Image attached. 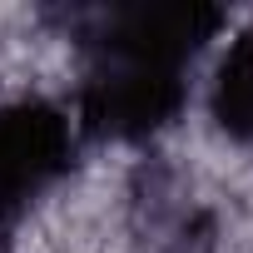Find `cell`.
Wrapping results in <instances>:
<instances>
[{
    "mask_svg": "<svg viewBox=\"0 0 253 253\" xmlns=\"http://www.w3.org/2000/svg\"><path fill=\"white\" fill-rule=\"evenodd\" d=\"M75 129L80 124L50 99L25 94L0 104V228L70 174Z\"/></svg>",
    "mask_w": 253,
    "mask_h": 253,
    "instance_id": "2",
    "label": "cell"
},
{
    "mask_svg": "<svg viewBox=\"0 0 253 253\" xmlns=\"http://www.w3.org/2000/svg\"><path fill=\"white\" fill-rule=\"evenodd\" d=\"M134 233H139L144 253H209V243H213L204 204H194L184 179L169 169H154L144 179L139 204H134Z\"/></svg>",
    "mask_w": 253,
    "mask_h": 253,
    "instance_id": "3",
    "label": "cell"
},
{
    "mask_svg": "<svg viewBox=\"0 0 253 253\" xmlns=\"http://www.w3.org/2000/svg\"><path fill=\"white\" fill-rule=\"evenodd\" d=\"M75 30L89 50L80 129L114 144H139L179 119L189 99V65L223 30V10L194 0H129L80 10Z\"/></svg>",
    "mask_w": 253,
    "mask_h": 253,
    "instance_id": "1",
    "label": "cell"
},
{
    "mask_svg": "<svg viewBox=\"0 0 253 253\" xmlns=\"http://www.w3.org/2000/svg\"><path fill=\"white\" fill-rule=\"evenodd\" d=\"M209 109L228 139L253 144V25L233 35V45L223 50L213 84H209Z\"/></svg>",
    "mask_w": 253,
    "mask_h": 253,
    "instance_id": "4",
    "label": "cell"
},
{
    "mask_svg": "<svg viewBox=\"0 0 253 253\" xmlns=\"http://www.w3.org/2000/svg\"><path fill=\"white\" fill-rule=\"evenodd\" d=\"M0 253H5V228H0Z\"/></svg>",
    "mask_w": 253,
    "mask_h": 253,
    "instance_id": "5",
    "label": "cell"
}]
</instances>
